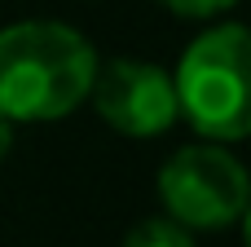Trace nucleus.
<instances>
[{
	"label": "nucleus",
	"instance_id": "nucleus-1",
	"mask_svg": "<svg viewBox=\"0 0 251 247\" xmlns=\"http://www.w3.org/2000/svg\"><path fill=\"white\" fill-rule=\"evenodd\" d=\"M97 71L88 35L57 18L0 27V115L9 124H53L84 106Z\"/></svg>",
	"mask_w": 251,
	"mask_h": 247
},
{
	"label": "nucleus",
	"instance_id": "nucleus-2",
	"mask_svg": "<svg viewBox=\"0 0 251 247\" xmlns=\"http://www.w3.org/2000/svg\"><path fill=\"white\" fill-rule=\"evenodd\" d=\"M176 106L203 141H243L251 133V49L243 22H216L194 35L172 71Z\"/></svg>",
	"mask_w": 251,
	"mask_h": 247
},
{
	"label": "nucleus",
	"instance_id": "nucleus-3",
	"mask_svg": "<svg viewBox=\"0 0 251 247\" xmlns=\"http://www.w3.org/2000/svg\"><path fill=\"white\" fill-rule=\"evenodd\" d=\"M247 168L221 141H194L168 155L159 168V203L163 217L185 230H229L247 217Z\"/></svg>",
	"mask_w": 251,
	"mask_h": 247
},
{
	"label": "nucleus",
	"instance_id": "nucleus-4",
	"mask_svg": "<svg viewBox=\"0 0 251 247\" xmlns=\"http://www.w3.org/2000/svg\"><path fill=\"white\" fill-rule=\"evenodd\" d=\"M84 102H93L101 124H110L119 137H132V141L163 137L181 119L172 71L141 57H110V62L97 57Z\"/></svg>",
	"mask_w": 251,
	"mask_h": 247
},
{
	"label": "nucleus",
	"instance_id": "nucleus-5",
	"mask_svg": "<svg viewBox=\"0 0 251 247\" xmlns=\"http://www.w3.org/2000/svg\"><path fill=\"white\" fill-rule=\"evenodd\" d=\"M124 247H199L194 243V230H185L181 221L172 217H146L128 230Z\"/></svg>",
	"mask_w": 251,
	"mask_h": 247
},
{
	"label": "nucleus",
	"instance_id": "nucleus-6",
	"mask_svg": "<svg viewBox=\"0 0 251 247\" xmlns=\"http://www.w3.org/2000/svg\"><path fill=\"white\" fill-rule=\"evenodd\" d=\"M168 13H176V18H190V22H207V18H221V13H229L238 0H159Z\"/></svg>",
	"mask_w": 251,
	"mask_h": 247
},
{
	"label": "nucleus",
	"instance_id": "nucleus-7",
	"mask_svg": "<svg viewBox=\"0 0 251 247\" xmlns=\"http://www.w3.org/2000/svg\"><path fill=\"white\" fill-rule=\"evenodd\" d=\"M9 150H13V124L0 115V164L9 159Z\"/></svg>",
	"mask_w": 251,
	"mask_h": 247
}]
</instances>
